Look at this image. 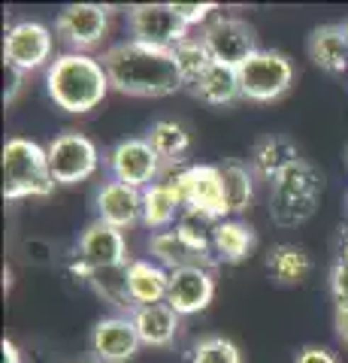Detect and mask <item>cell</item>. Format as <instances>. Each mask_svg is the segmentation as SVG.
Instances as JSON below:
<instances>
[{"label":"cell","instance_id":"cell-20","mask_svg":"<svg viewBox=\"0 0 348 363\" xmlns=\"http://www.w3.org/2000/svg\"><path fill=\"white\" fill-rule=\"evenodd\" d=\"M191 91H194V97H200V100H203V104H209V106L233 104V100L242 97L240 70H237V67H228V64L212 61L206 70L200 73L194 82H191Z\"/></svg>","mask_w":348,"mask_h":363},{"label":"cell","instance_id":"cell-1","mask_svg":"<svg viewBox=\"0 0 348 363\" xmlns=\"http://www.w3.org/2000/svg\"><path fill=\"white\" fill-rule=\"evenodd\" d=\"M103 67L112 88L128 97H170L185 88L173 49H158L137 40H121L103 52Z\"/></svg>","mask_w":348,"mask_h":363},{"label":"cell","instance_id":"cell-6","mask_svg":"<svg viewBox=\"0 0 348 363\" xmlns=\"http://www.w3.org/2000/svg\"><path fill=\"white\" fill-rule=\"evenodd\" d=\"M291 85H294V64L282 52L261 49L240 67L242 97L254 100V104H273L288 94Z\"/></svg>","mask_w":348,"mask_h":363},{"label":"cell","instance_id":"cell-24","mask_svg":"<svg viewBox=\"0 0 348 363\" xmlns=\"http://www.w3.org/2000/svg\"><path fill=\"white\" fill-rule=\"evenodd\" d=\"M297 161H300V157H297L294 143L285 140V136H266V140L257 143L254 152H252L254 169L264 179H273V182L282 176L291 164H297Z\"/></svg>","mask_w":348,"mask_h":363},{"label":"cell","instance_id":"cell-22","mask_svg":"<svg viewBox=\"0 0 348 363\" xmlns=\"http://www.w3.org/2000/svg\"><path fill=\"white\" fill-rule=\"evenodd\" d=\"M182 212H185L182 200H179V194L164 179H158L155 185H149L142 191V224L152 227L155 233L170 230V224L179 221Z\"/></svg>","mask_w":348,"mask_h":363},{"label":"cell","instance_id":"cell-9","mask_svg":"<svg viewBox=\"0 0 348 363\" xmlns=\"http://www.w3.org/2000/svg\"><path fill=\"white\" fill-rule=\"evenodd\" d=\"M52 45L55 37L49 25H43V21H16L4 37L6 67H16L21 73L40 70V67L52 64Z\"/></svg>","mask_w":348,"mask_h":363},{"label":"cell","instance_id":"cell-3","mask_svg":"<svg viewBox=\"0 0 348 363\" xmlns=\"http://www.w3.org/2000/svg\"><path fill=\"white\" fill-rule=\"evenodd\" d=\"M55 191V179L49 169L46 145L13 136L4 143V197L25 200V197H49Z\"/></svg>","mask_w":348,"mask_h":363},{"label":"cell","instance_id":"cell-14","mask_svg":"<svg viewBox=\"0 0 348 363\" xmlns=\"http://www.w3.org/2000/svg\"><path fill=\"white\" fill-rule=\"evenodd\" d=\"M79 260L88 269L103 267H128V240L125 230L112 227L106 221H91L79 236Z\"/></svg>","mask_w":348,"mask_h":363},{"label":"cell","instance_id":"cell-35","mask_svg":"<svg viewBox=\"0 0 348 363\" xmlns=\"http://www.w3.org/2000/svg\"><path fill=\"white\" fill-rule=\"evenodd\" d=\"M0 354H4V363H21V351L16 348V342H9V339L0 342Z\"/></svg>","mask_w":348,"mask_h":363},{"label":"cell","instance_id":"cell-15","mask_svg":"<svg viewBox=\"0 0 348 363\" xmlns=\"http://www.w3.org/2000/svg\"><path fill=\"white\" fill-rule=\"evenodd\" d=\"M140 333L130 315L100 318L91 330V354L103 363H125L140 351Z\"/></svg>","mask_w":348,"mask_h":363},{"label":"cell","instance_id":"cell-12","mask_svg":"<svg viewBox=\"0 0 348 363\" xmlns=\"http://www.w3.org/2000/svg\"><path fill=\"white\" fill-rule=\"evenodd\" d=\"M109 30V6L100 4H70L55 18V33L70 45V52H91L103 43Z\"/></svg>","mask_w":348,"mask_h":363},{"label":"cell","instance_id":"cell-39","mask_svg":"<svg viewBox=\"0 0 348 363\" xmlns=\"http://www.w3.org/2000/svg\"><path fill=\"white\" fill-rule=\"evenodd\" d=\"M345 206H348V200H345Z\"/></svg>","mask_w":348,"mask_h":363},{"label":"cell","instance_id":"cell-18","mask_svg":"<svg viewBox=\"0 0 348 363\" xmlns=\"http://www.w3.org/2000/svg\"><path fill=\"white\" fill-rule=\"evenodd\" d=\"M170 288V269L155 260H130L128 264V294L133 306H155L167 303Z\"/></svg>","mask_w":348,"mask_h":363},{"label":"cell","instance_id":"cell-37","mask_svg":"<svg viewBox=\"0 0 348 363\" xmlns=\"http://www.w3.org/2000/svg\"><path fill=\"white\" fill-rule=\"evenodd\" d=\"M336 260H348V240L339 245V257H336Z\"/></svg>","mask_w":348,"mask_h":363},{"label":"cell","instance_id":"cell-32","mask_svg":"<svg viewBox=\"0 0 348 363\" xmlns=\"http://www.w3.org/2000/svg\"><path fill=\"white\" fill-rule=\"evenodd\" d=\"M330 291L336 309H348V260H336L330 272Z\"/></svg>","mask_w":348,"mask_h":363},{"label":"cell","instance_id":"cell-26","mask_svg":"<svg viewBox=\"0 0 348 363\" xmlns=\"http://www.w3.org/2000/svg\"><path fill=\"white\" fill-rule=\"evenodd\" d=\"M266 269H269V276H273L276 281H282V285H300V281L309 276L312 260L297 245H279V248L269 252Z\"/></svg>","mask_w":348,"mask_h":363},{"label":"cell","instance_id":"cell-8","mask_svg":"<svg viewBox=\"0 0 348 363\" xmlns=\"http://www.w3.org/2000/svg\"><path fill=\"white\" fill-rule=\"evenodd\" d=\"M130 40L158 45V49H176L188 37L185 18L176 13L173 4H137L128 9Z\"/></svg>","mask_w":348,"mask_h":363},{"label":"cell","instance_id":"cell-31","mask_svg":"<svg viewBox=\"0 0 348 363\" xmlns=\"http://www.w3.org/2000/svg\"><path fill=\"white\" fill-rule=\"evenodd\" d=\"M176 6V13L185 18V25L188 28H194V25H209L212 18L218 16V6L215 4H173Z\"/></svg>","mask_w":348,"mask_h":363},{"label":"cell","instance_id":"cell-34","mask_svg":"<svg viewBox=\"0 0 348 363\" xmlns=\"http://www.w3.org/2000/svg\"><path fill=\"white\" fill-rule=\"evenodd\" d=\"M6 76H9V85H6V104H13L18 88H21V79H25V73L16 70V67H6Z\"/></svg>","mask_w":348,"mask_h":363},{"label":"cell","instance_id":"cell-23","mask_svg":"<svg viewBox=\"0 0 348 363\" xmlns=\"http://www.w3.org/2000/svg\"><path fill=\"white\" fill-rule=\"evenodd\" d=\"M252 248H254V233H252L249 224H242L237 218H224L215 224V233H212V252H215V260L240 264V260L249 257Z\"/></svg>","mask_w":348,"mask_h":363},{"label":"cell","instance_id":"cell-17","mask_svg":"<svg viewBox=\"0 0 348 363\" xmlns=\"http://www.w3.org/2000/svg\"><path fill=\"white\" fill-rule=\"evenodd\" d=\"M309 58L318 70L330 76L348 73V21H342V25H321L312 30Z\"/></svg>","mask_w":348,"mask_h":363},{"label":"cell","instance_id":"cell-4","mask_svg":"<svg viewBox=\"0 0 348 363\" xmlns=\"http://www.w3.org/2000/svg\"><path fill=\"white\" fill-rule=\"evenodd\" d=\"M321 185L324 182L312 164H306L303 157L297 164H291L285 173L273 182V200H269L273 221L282 227H294V224L309 221L312 215H315Z\"/></svg>","mask_w":348,"mask_h":363},{"label":"cell","instance_id":"cell-11","mask_svg":"<svg viewBox=\"0 0 348 363\" xmlns=\"http://www.w3.org/2000/svg\"><path fill=\"white\" fill-rule=\"evenodd\" d=\"M106 167H109L112 179L121 182V185L145 191L149 185L158 182L164 161L158 157V152L149 145V140H121L116 149L109 152Z\"/></svg>","mask_w":348,"mask_h":363},{"label":"cell","instance_id":"cell-13","mask_svg":"<svg viewBox=\"0 0 348 363\" xmlns=\"http://www.w3.org/2000/svg\"><path fill=\"white\" fill-rule=\"evenodd\" d=\"M212 297H215V276L209 267H182L170 272L167 303L179 318L203 312Z\"/></svg>","mask_w":348,"mask_h":363},{"label":"cell","instance_id":"cell-25","mask_svg":"<svg viewBox=\"0 0 348 363\" xmlns=\"http://www.w3.org/2000/svg\"><path fill=\"white\" fill-rule=\"evenodd\" d=\"M88 285L97 291V297H103L109 306H116V309H121V312L133 315V309H137V306L130 303V294H128V267L91 269Z\"/></svg>","mask_w":348,"mask_h":363},{"label":"cell","instance_id":"cell-29","mask_svg":"<svg viewBox=\"0 0 348 363\" xmlns=\"http://www.w3.org/2000/svg\"><path fill=\"white\" fill-rule=\"evenodd\" d=\"M173 55H176V61H179V70H182V76H185V85H191L212 64V55L206 49L203 37H185L173 49Z\"/></svg>","mask_w":348,"mask_h":363},{"label":"cell","instance_id":"cell-28","mask_svg":"<svg viewBox=\"0 0 348 363\" xmlns=\"http://www.w3.org/2000/svg\"><path fill=\"white\" fill-rule=\"evenodd\" d=\"M221 182H224V200H228V215H240L249 209V203L254 197V179L249 173V167H242L237 161L224 164Z\"/></svg>","mask_w":348,"mask_h":363},{"label":"cell","instance_id":"cell-27","mask_svg":"<svg viewBox=\"0 0 348 363\" xmlns=\"http://www.w3.org/2000/svg\"><path fill=\"white\" fill-rule=\"evenodd\" d=\"M145 140H149V145L158 152L161 161L170 164V167L182 161V155L188 152V145H191V140H188V133H185L182 124H179V121H167V118L155 121Z\"/></svg>","mask_w":348,"mask_h":363},{"label":"cell","instance_id":"cell-19","mask_svg":"<svg viewBox=\"0 0 348 363\" xmlns=\"http://www.w3.org/2000/svg\"><path fill=\"white\" fill-rule=\"evenodd\" d=\"M133 327L140 333L142 345L152 348H167L173 345V339L179 333V315L170 309V303H155V306H137L130 315Z\"/></svg>","mask_w":348,"mask_h":363},{"label":"cell","instance_id":"cell-2","mask_svg":"<svg viewBox=\"0 0 348 363\" xmlns=\"http://www.w3.org/2000/svg\"><path fill=\"white\" fill-rule=\"evenodd\" d=\"M109 88L112 82L103 61L88 52H61L46 70V91L52 104L73 116L97 109L106 100Z\"/></svg>","mask_w":348,"mask_h":363},{"label":"cell","instance_id":"cell-36","mask_svg":"<svg viewBox=\"0 0 348 363\" xmlns=\"http://www.w3.org/2000/svg\"><path fill=\"white\" fill-rule=\"evenodd\" d=\"M336 333L348 345V309H336Z\"/></svg>","mask_w":348,"mask_h":363},{"label":"cell","instance_id":"cell-7","mask_svg":"<svg viewBox=\"0 0 348 363\" xmlns=\"http://www.w3.org/2000/svg\"><path fill=\"white\" fill-rule=\"evenodd\" d=\"M49 169L55 185H79V182L91 179L100 167L97 145L79 130H64L46 145Z\"/></svg>","mask_w":348,"mask_h":363},{"label":"cell","instance_id":"cell-21","mask_svg":"<svg viewBox=\"0 0 348 363\" xmlns=\"http://www.w3.org/2000/svg\"><path fill=\"white\" fill-rule=\"evenodd\" d=\"M149 252L155 257V264H161L164 269H182V267H212L215 260L203 257L200 252H194L182 236L176 233V227H170V230H158L152 233L149 240Z\"/></svg>","mask_w":348,"mask_h":363},{"label":"cell","instance_id":"cell-5","mask_svg":"<svg viewBox=\"0 0 348 363\" xmlns=\"http://www.w3.org/2000/svg\"><path fill=\"white\" fill-rule=\"evenodd\" d=\"M185 209H197L215 221L228 218V200H224V182H221V167L209 164H191V167H176L164 176Z\"/></svg>","mask_w":348,"mask_h":363},{"label":"cell","instance_id":"cell-33","mask_svg":"<svg viewBox=\"0 0 348 363\" xmlns=\"http://www.w3.org/2000/svg\"><path fill=\"white\" fill-rule=\"evenodd\" d=\"M294 363H339L327 348H315V345H309V348H303L297 360Z\"/></svg>","mask_w":348,"mask_h":363},{"label":"cell","instance_id":"cell-38","mask_svg":"<svg viewBox=\"0 0 348 363\" xmlns=\"http://www.w3.org/2000/svg\"><path fill=\"white\" fill-rule=\"evenodd\" d=\"M79 363H103V360H97V357L91 354V357H85V360H79Z\"/></svg>","mask_w":348,"mask_h":363},{"label":"cell","instance_id":"cell-16","mask_svg":"<svg viewBox=\"0 0 348 363\" xmlns=\"http://www.w3.org/2000/svg\"><path fill=\"white\" fill-rule=\"evenodd\" d=\"M97 221H106L118 230L142 221V191L121 185V182H106L97 191Z\"/></svg>","mask_w":348,"mask_h":363},{"label":"cell","instance_id":"cell-30","mask_svg":"<svg viewBox=\"0 0 348 363\" xmlns=\"http://www.w3.org/2000/svg\"><path fill=\"white\" fill-rule=\"evenodd\" d=\"M191 363H242L240 348L224 336H203L191 351Z\"/></svg>","mask_w":348,"mask_h":363},{"label":"cell","instance_id":"cell-10","mask_svg":"<svg viewBox=\"0 0 348 363\" xmlns=\"http://www.w3.org/2000/svg\"><path fill=\"white\" fill-rule=\"evenodd\" d=\"M203 43H206V49L212 55V61L237 67V70L252 58L254 52H261L249 21L233 18V16H221V13L203 28Z\"/></svg>","mask_w":348,"mask_h":363}]
</instances>
